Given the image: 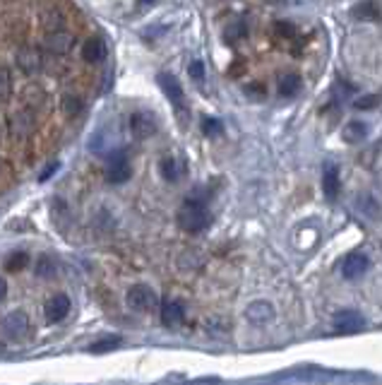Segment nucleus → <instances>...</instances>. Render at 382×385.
<instances>
[{
	"mask_svg": "<svg viewBox=\"0 0 382 385\" xmlns=\"http://www.w3.org/2000/svg\"><path fill=\"white\" fill-rule=\"evenodd\" d=\"M185 318V308L181 301H166L161 306V323L166 328H178Z\"/></svg>",
	"mask_w": 382,
	"mask_h": 385,
	"instance_id": "13",
	"label": "nucleus"
},
{
	"mask_svg": "<svg viewBox=\"0 0 382 385\" xmlns=\"http://www.w3.org/2000/svg\"><path fill=\"white\" fill-rule=\"evenodd\" d=\"M70 313V299L65 294H56L46 301V308H43V316H46L48 323H61L65 316Z\"/></svg>",
	"mask_w": 382,
	"mask_h": 385,
	"instance_id": "11",
	"label": "nucleus"
},
{
	"mask_svg": "<svg viewBox=\"0 0 382 385\" xmlns=\"http://www.w3.org/2000/svg\"><path fill=\"white\" fill-rule=\"evenodd\" d=\"M202 133H205L207 138H214V135H221V133H223L221 121H219V118H212V116H207L205 121H202Z\"/></svg>",
	"mask_w": 382,
	"mask_h": 385,
	"instance_id": "22",
	"label": "nucleus"
},
{
	"mask_svg": "<svg viewBox=\"0 0 382 385\" xmlns=\"http://www.w3.org/2000/svg\"><path fill=\"white\" fill-rule=\"evenodd\" d=\"M339 169L335 164H327L325 166V173H322V191L330 200H335L339 195Z\"/></svg>",
	"mask_w": 382,
	"mask_h": 385,
	"instance_id": "14",
	"label": "nucleus"
},
{
	"mask_svg": "<svg viewBox=\"0 0 382 385\" xmlns=\"http://www.w3.org/2000/svg\"><path fill=\"white\" fill-rule=\"evenodd\" d=\"M82 56H85L87 63H101L106 58V43L99 36L94 39H87L85 41V48H82Z\"/></svg>",
	"mask_w": 382,
	"mask_h": 385,
	"instance_id": "16",
	"label": "nucleus"
},
{
	"mask_svg": "<svg viewBox=\"0 0 382 385\" xmlns=\"http://www.w3.org/2000/svg\"><path fill=\"white\" fill-rule=\"evenodd\" d=\"M178 226H181L183 231H188V234H198L205 226H210V210L205 208V203H202L200 198H190L183 203V208L178 210Z\"/></svg>",
	"mask_w": 382,
	"mask_h": 385,
	"instance_id": "1",
	"label": "nucleus"
},
{
	"mask_svg": "<svg viewBox=\"0 0 382 385\" xmlns=\"http://www.w3.org/2000/svg\"><path fill=\"white\" fill-rule=\"evenodd\" d=\"M156 80H159L161 92L166 94V99L173 104V108H176V111H183V106H185V94H183L181 82H178V80L173 78V75H168V73H161Z\"/></svg>",
	"mask_w": 382,
	"mask_h": 385,
	"instance_id": "5",
	"label": "nucleus"
},
{
	"mask_svg": "<svg viewBox=\"0 0 382 385\" xmlns=\"http://www.w3.org/2000/svg\"><path fill=\"white\" fill-rule=\"evenodd\" d=\"M159 171H161V176H163V181H168V183H178L181 181V176H183V164L176 159V157H163V159L159 161Z\"/></svg>",
	"mask_w": 382,
	"mask_h": 385,
	"instance_id": "15",
	"label": "nucleus"
},
{
	"mask_svg": "<svg viewBox=\"0 0 382 385\" xmlns=\"http://www.w3.org/2000/svg\"><path fill=\"white\" fill-rule=\"evenodd\" d=\"M63 111L68 113V116H78L82 111V99L80 96H63Z\"/></svg>",
	"mask_w": 382,
	"mask_h": 385,
	"instance_id": "24",
	"label": "nucleus"
},
{
	"mask_svg": "<svg viewBox=\"0 0 382 385\" xmlns=\"http://www.w3.org/2000/svg\"><path fill=\"white\" fill-rule=\"evenodd\" d=\"M130 178V161L125 157V152H111L106 161V181L118 186V183H125Z\"/></svg>",
	"mask_w": 382,
	"mask_h": 385,
	"instance_id": "3",
	"label": "nucleus"
},
{
	"mask_svg": "<svg viewBox=\"0 0 382 385\" xmlns=\"http://www.w3.org/2000/svg\"><path fill=\"white\" fill-rule=\"evenodd\" d=\"M3 330L5 335H8L10 340H24L27 335H29V318H27V313L22 311H13L8 313V316L3 318Z\"/></svg>",
	"mask_w": 382,
	"mask_h": 385,
	"instance_id": "4",
	"label": "nucleus"
},
{
	"mask_svg": "<svg viewBox=\"0 0 382 385\" xmlns=\"http://www.w3.org/2000/svg\"><path fill=\"white\" fill-rule=\"evenodd\" d=\"M138 3H145V5H149V3H154V0H138Z\"/></svg>",
	"mask_w": 382,
	"mask_h": 385,
	"instance_id": "30",
	"label": "nucleus"
},
{
	"mask_svg": "<svg viewBox=\"0 0 382 385\" xmlns=\"http://www.w3.org/2000/svg\"><path fill=\"white\" fill-rule=\"evenodd\" d=\"M188 75L195 80V82H202L205 80V63L202 61H193L188 65Z\"/></svg>",
	"mask_w": 382,
	"mask_h": 385,
	"instance_id": "26",
	"label": "nucleus"
},
{
	"mask_svg": "<svg viewBox=\"0 0 382 385\" xmlns=\"http://www.w3.org/2000/svg\"><path fill=\"white\" fill-rule=\"evenodd\" d=\"M43 46H46L48 53H56V56H65V53L73 51L75 39H73V34H68V31L56 29V31H48V36H46V41H43Z\"/></svg>",
	"mask_w": 382,
	"mask_h": 385,
	"instance_id": "8",
	"label": "nucleus"
},
{
	"mask_svg": "<svg viewBox=\"0 0 382 385\" xmlns=\"http://www.w3.org/2000/svg\"><path fill=\"white\" fill-rule=\"evenodd\" d=\"M56 169H58V164H53V166H51V169H46V171H43V173H41V181H46V178H48V176H51V173H53V171H56Z\"/></svg>",
	"mask_w": 382,
	"mask_h": 385,
	"instance_id": "29",
	"label": "nucleus"
},
{
	"mask_svg": "<svg viewBox=\"0 0 382 385\" xmlns=\"http://www.w3.org/2000/svg\"><path fill=\"white\" fill-rule=\"evenodd\" d=\"M368 268H370V260H368L365 253H351V256L344 258L341 275L346 279H358V277H363V275L368 273Z\"/></svg>",
	"mask_w": 382,
	"mask_h": 385,
	"instance_id": "7",
	"label": "nucleus"
},
{
	"mask_svg": "<svg viewBox=\"0 0 382 385\" xmlns=\"http://www.w3.org/2000/svg\"><path fill=\"white\" fill-rule=\"evenodd\" d=\"M156 121H154V116L152 113H133V118H130V130H133V135L135 138H140V140H147V138H152V135L156 133Z\"/></svg>",
	"mask_w": 382,
	"mask_h": 385,
	"instance_id": "9",
	"label": "nucleus"
},
{
	"mask_svg": "<svg viewBox=\"0 0 382 385\" xmlns=\"http://www.w3.org/2000/svg\"><path fill=\"white\" fill-rule=\"evenodd\" d=\"M36 275L43 277V279H48V277H53V275H56V265H53V260L48 256H43L39 263H36Z\"/></svg>",
	"mask_w": 382,
	"mask_h": 385,
	"instance_id": "23",
	"label": "nucleus"
},
{
	"mask_svg": "<svg viewBox=\"0 0 382 385\" xmlns=\"http://www.w3.org/2000/svg\"><path fill=\"white\" fill-rule=\"evenodd\" d=\"M27 265H29V256H27V253H13V256H10L8 260H5V270H8V273H20V270H24Z\"/></svg>",
	"mask_w": 382,
	"mask_h": 385,
	"instance_id": "21",
	"label": "nucleus"
},
{
	"mask_svg": "<svg viewBox=\"0 0 382 385\" xmlns=\"http://www.w3.org/2000/svg\"><path fill=\"white\" fill-rule=\"evenodd\" d=\"M301 89V78L298 75H284L279 80V94L281 96H293Z\"/></svg>",
	"mask_w": 382,
	"mask_h": 385,
	"instance_id": "19",
	"label": "nucleus"
},
{
	"mask_svg": "<svg viewBox=\"0 0 382 385\" xmlns=\"http://www.w3.org/2000/svg\"><path fill=\"white\" fill-rule=\"evenodd\" d=\"M365 133H368V128L363 126V123H348L346 128H344V140L346 143H358V140H363L365 138Z\"/></svg>",
	"mask_w": 382,
	"mask_h": 385,
	"instance_id": "20",
	"label": "nucleus"
},
{
	"mask_svg": "<svg viewBox=\"0 0 382 385\" xmlns=\"http://www.w3.org/2000/svg\"><path fill=\"white\" fill-rule=\"evenodd\" d=\"M125 301H128V306L138 313H154L156 308H159V296H156V291L147 284L130 286L128 294H125Z\"/></svg>",
	"mask_w": 382,
	"mask_h": 385,
	"instance_id": "2",
	"label": "nucleus"
},
{
	"mask_svg": "<svg viewBox=\"0 0 382 385\" xmlns=\"http://www.w3.org/2000/svg\"><path fill=\"white\" fill-rule=\"evenodd\" d=\"M17 65L24 75H36L43 65L41 51L36 46H22L17 51Z\"/></svg>",
	"mask_w": 382,
	"mask_h": 385,
	"instance_id": "6",
	"label": "nucleus"
},
{
	"mask_svg": "<svg viewBox=\"0 0 382 385\" xmlns=\"http://www.w3.org/2000/svg\"><path fill=\"white\" fill-rule=\"evenodd\" d=\"M121 344H123L121 335H108V337H101V340H96L94 344H89V351H94V354H103V351L118 349Z\"/></svg>",
	"mask_w": 382,
	"mask_h": 385,
	"instance_id": "17",
	"label": "nucleus"
},
{
	"mask_svg": "<svg viewBox=\"0 0 382 385\" xmlns=\"http://www.w3.org/2000/svg\"><path fill=\"white\" fill-rule=\"evenodd\" d=\"M41 24L46 27L48 31H56V29H61V24H63V15L58 13L56 8H43L41 10Z\"/></svg>",
	"mask_w": 382,
	"mask_h": 385,
	"instance_id": "18",
	"label": "nucleus"
},
{
	"mask_svg": "<svg viewBox=\"0 0 382 385\" xmlns=\"http://www.w3.org/2000/svg\"><path fill=\"white\" fill-rule=\"evenodd\" d=\"M245 318L253 325H265L274 318V306L270 301H253L245 308Z\"/></svg>",
	"mask_w": 382,
	"mask_h": 385,
	"instance_id": "12",
	"label": "nucleus"
},
{
	"mask_svg": "<svg viewBox=\"0 0 382 385\" xmlns=\"http://www.w3.org/2000/svg\"><path fill=\"white\" fill-rule=\"evenodd\" d=\"M380 104V96H363V99H356L353 101V106L358 108V111H368V108H375Z\"/></svg>",
	"mask_w": 382,
	"mask_h": 385,
	"instance_id": "27",
	"label": "nucleus"
},
{
	"mask_svg": "<svg viewBox=\"0 0 382 385\" xmlns=\"http://www.w3.org/2000/svg\"><path fill=\"white\" fill-rule=\"evenodd\" d=\"M10 92H13V82H10V73L5 68H0V101L10 99Z\"/></svg>",
	"mask_w": 382,
	"mask_h": 385,
	"instance_id": "25",
	"label": "nucleus"
},
{
	"mask_svg": "<svg viewBox=\"0 0 382 385\" xmlns=\"http://www.w3.org/2000/svg\"><path fill=\"white\" fill-rule=\"evenodd\" d=\"M365 328V318L358 311H339L335 316V330L339 333H361Z\"/></svg>",
	"mask_w": 382,
	"mask_h": 385,
	"instance_id": "10",
	"label": "nucleus"
},
{
	"mask_svg": "<svg viewBox=\"0 0 382 385\" xmlns=\"http://www.w3.org/2000/svg\"><path fill=\"white\" fill-rule=\"evenodd\" d=\"M5 296H8V282L0 277V301H5Z\"/></svg>",
	"mask_w": 382,
	"mask_h": 385,
	"instance_id": "28",
	"label": "nucleus"
}]
</instances>
